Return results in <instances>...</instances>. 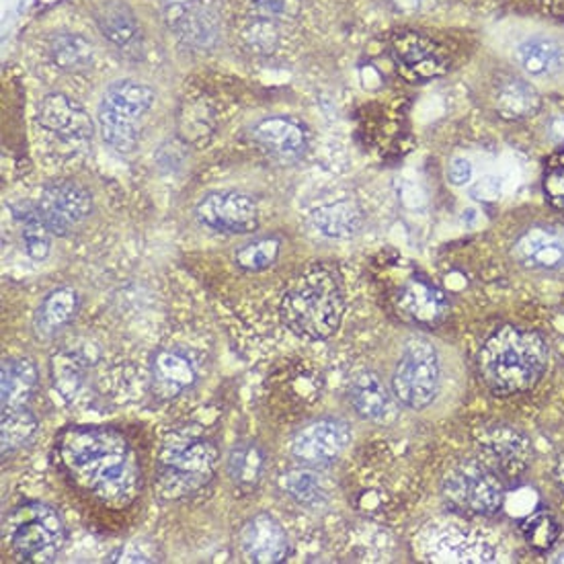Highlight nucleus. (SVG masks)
Masks as SVG:
<instances>
[{
    "label": "nucleus",
    "instance_id": "13",
    "mask_svg": "<svg viewBox=\"0 0 564 564\" xmlns=\"http://www.w3.org/2000/svg\"><path fill=\"white\" fill-rule=\"evenodd\" d=\"M511 253L521 268L564 275V230L532 226L516 240Z\"/></svg>",
    "mask_w": 564,
    "mask_h": 564
},
{
    "label": "nucleus",
    "instance_id": "37",
    "mask_svg": "<svg viewBox=\"0 0 564 564\" xmlns=\"http://www.w3.org/2000/svg\"><path fill=\"white\" fill-rule=\"evenodd\" d=\"M251 9L257 19H294L302 11V0H251Z\"/></svg>",
    "mask_w": 564,
    "mask_h": 564
},
{
    "label": "nucleus",
    "instance_id": "19",
    "mask_svg": "<svg viewBox=\"0 0 564 564\" xmlns=\"http://www.w3.org/2000/svg\"><path fill=\"white\" fill-rule=\"evenodd\" d=\"M197 380L194 361L178 349H163L152 361V388L164 401L175 399Z\"/></svg>",
    "mask_w": 564,
    "mask_h": 564
},
{
    "label": "nucleus",
    "instance_id": "18",
    "mask_svg": "<svg viewBox=\"0 0 564 564\" xmlns=\"http://www.w3.org/2000/svg\"><path fill=\"white\" fill-rule=\"evenodd\" d=\"M253 138L282 161H296L308 149L306 128L292 118H268L253 128Z\"/></svg>",
    "mask_w": 564,
    "mask_h": 564
},
{
    "label": "nucleus",
    "instance_id": "6",
    "mask_svg": "<svg viewBox=\"0 0 564 564\" xmlns=\"http://www.w3.org/2000/svg\"><path fill=\"white\" fill-rule=\"evenodd\" d=\"M444 495L460 511L492 516L506 503V485L487 462L466 460L447 473Z\"/></svg>",
    "mask_w": 564,
    "mask_h": 564
},
{
    "label": "nucleus",
    "instance_id": "2",
    "mask_svg": "<svg viewBox=\"0 0 564 564\" xmlns=\"http://www.w3.org/2000/svg\"><path fill=\"white\" fill-rule=\"evenodd\" d=\"M549 345L535 330L497 328L478 351L482 382L499 397L528 392L549 368Z\"/></svg>",
    "mask_w": 564,
    "mask_h": 564
},
{
    "label": "nucleus",
    "instance_id": "15",
    "mask_svg": "<svg viewBox=\"0 0 564 564\" xmlns=\"http://www.w3.org/2000/svg\"><path fill=\"white\" fill-rule=\"evenodd\" d=\"M397 306L402 318L425 327L442 323L449 312L446 294L423 278H413L402 285Z\"/></svg>",
    "mask_w": 564,
    "mask_h": 564
},
{
    "label": "nucleus",
    "instance_id": "20",
    "mask_svg": "<svg viewBox=\"0 0 564 564\" xmlns=\"http://www.w3.org/2000/svg\"><path fill=\"white\" fill-rule=\"evenodd\" d=\"M394 56L406 75L415 80H430L447 70L446 62L435 50V44L421 33H404L394 42Z\"/></svg>",
    "mask_w": 564,
    "mask_h": 564
},
{
    "label": "nucleus",
    "instance_id": "3",
    "mask_svg": "<svg viewBox=\"0 0 564 564\" xmlns=\"http://www.w3.org/2000/svg\"><path fill=\"white\" fill-rule=\"evenodd\" d=\"M345 312L339 275L328 268L306 271L282 300V321L300 337L323 341L341 327Z\"/></svg>",
    "mask_w": 564,
    "mask_h": 564
},
{
    "label": "nucleus",
    "instance_id": "41",
    "mask_svg": "<svg viewBox=\"0 0 564 564\" xmlns=\"http://www.w3.org/2000/svg\"><path fill=\"white\" fill-rule=\"evenodd\" d=\"M546 130L552 142H564V116H554L550 119Z\"/></svg>",
    "mask_w": 564,
    "mask_h": 564
},
{
    "label": "nucleus",
    "instance_id": "12",
    "mask_svg": "<svg viewBox=\"0 0 564 564\" xmlns=\"http://www.w3.org/2000/svg\"><path fill=\"white\" fill-rule=\"evenodd\" d=\"M37 121L66 144H87L95 132V123L85 107L62 93L45 95L37 107Z\"/></svg>",
    "mask_w": 564,
    "mask_h": 564
},
{
    "label": "nucleus",
    "instance_id": "26",
    "mask_svg": "<svg viewBox=\"0 0 564 564\" xmlns=\"http://www.w3.org/2000/svg\"><path fill=\"white\" fill-rule=\"evenodd\" d=\"M78 294L73 288H58L50 292L42 300L37 314H35V327L42 335H54L59 328L66 327L78 312Z\"/></svg>",
    "mask_w": 564,
    "mask_h": 564
},
{
    "label": "nucleus",
    "instance_id": "25",
    "mask_svg": "<svg viewBox=\"0 0 564 564\" xmlns=\"http://www.w3.org/2000/svg\"><path fill=\"white\" fill-rule=\"evenodd\" d=\"M314 228L328 238L356 237L364 224V209L354 199H341L312 212Z\"/></svg>",
    "mask_w": 564,
    "mask_h": 564
},
{
    "label": "nucleus",
    "instance_id": "8",
    "mask_svg": "<svg viewBox=\"0 0 564 564\" xmlns=\"http://www.w3.org/2000/svg\"><path fill=\"white\" fill-rule=\"evenodd\" d=\"M37 209L52 235L66 237L89 218L93 197L75 181H54L42 189Z\"/></svg>",
    "mask_w": 564,
    "mask_h": 564
},
{
    "label": "nucleus",
    "instance_id": "40",
    "mask_svg": "<svg viewBox=\"0 0 564 564\" xmlns=\"http://www.w3.org/2000/svg\"><path fill=\"white\" fill-rule=\"evenodd\" d=\"M473 164L466 159H456L454 163L449 164V171H447V177L454 183V185H466L468 181H473Z\"/></svg>",
    "mask_w": 564,
    "mask_h": 564
},
{
    "label": "nucleus",
    "instance_id": "24",
    "mask_svg": "<svg viewBox=\"0 0 564 564\" xmlns=\"http://www.w3.org/2000/svg\"><path fill=\"white\" fill-rule=\"evenodd\" d=\"M497 113L509 121L534 118L542 107L538 90L518 76H506L495 89Z\"/></svg>",
    "mask_w": 564,
    "mask_h": 564
},
{
    "label": "nucleus",
    "instance_id": "16",
    "mask_svg": "<svg viewBox=\"0 0 564 564\" xmlns=\"http://www.w3.org/2000/svg\"><path fill=\"white\" fill-rule=\"evenodd\" d=\"M95 21H97L99 31L118 47L119 52H123L126 56H134V58L142 54V42H144L142 28H140V21L134 15V11L128 4H123L119 0L104 2L95 11Z\"/></svg>",
    "mask_w": 564,
    "mask_h": 564
},
{
    "label": "nucleus",
    "instance_id": "36",
    "mask_svg": "<svg viewBox=\"0 0 564 564\" xmlns=\"http://www.w3.org/2000/svg\"><path fill=\"white\" fill-rule=\"evenodd\" d=\"M245 42L254 52H273L280 42V30L275 21L254 19L253 23L245 30Z\"/></svg>",
    "mask_w": 564,
    "mask_h": 564
},
{
    "label": "nucleus",
    "instance_id": "29",
    "mask_svg": "<svg viewBox=\"0 0 564 564\" xmlns=\"http://www.w3.org/2000/svg\"><path fill=\"white\" fill-rule=\"evenodd\" d=\"M50 56L59 70H85L93 62V45L78 33H59L50 44Z\"/></svg>",
    "mask_w": 564,
    "mask_h": 564
},
{
    "label": "nucleus",
    "instance_id": "39",
    "mask_svg": "<svg viewBox=\"0 0 564 564\" xmlns=\"http://www.w3.org/2000/svg\"><path fill=\"white\" fill-rule=\"evenodd\" d=\"M470 194L478 202H495L501 197V178L482 177L473 185Z\"/></svg>",
    "mask_w": 564,
    "mask_h": 564
},
{
    "label": "nucleus",
    "instance_id": "21",
    "mask_svg": "<svg viewBox=\"0 0 564 564\" xmlns=\"http://www.w3.org/2000/svg\"><path fill=\"white\" fill-rule=\"evenodd\" d=\"M397 397L388 392L387 384L373 371H361L351 384V404L357 415L387 425L399 413Z\"/></svg>",
    "mask_w": 564,
    "mask_h": 564
},
{
    "label": "nucleus",
    "instance_id": "7",
    "mask_svg": "<svg viewBox=\"0 0 564 564\" xmlns=\"http://www.w3.org/2000/svg\"><path fill=\"white\" fill-rule=\"evenodd\" d=\"M440 390V359L427 339L406 343L392 373V394L409 409H427Z\"/></svg>",
    "mask_w": 564,
    "mask_h": 564
},
{
    "label": "nucleus",
    "instance_id": "27",
    "mask_svg": "<svg viewBox=\"0 0 564 564\" xmlns=\"http://www.w3.org/2000/svg\"><path fill=\"white\" fill-rule=\"evenodd\" d=\"M154 99H156L154 90L147 85L135 83V80H119L105 90L101 104L126 118L138 121L144 113H149L154 105Z\"/></svg>",
    "mask_w": 564,
    "mask_h": 564
},
{
    "label": "nucleus",
    "instance_id": "42",
    "mask_svg": "<svg viewBox=\"0 0 564 564\" xmlns=\"http://www.w3.org/2000/svg\"><path fill=\"white\" fill-rule=\"evenodd\" d=\"M556 480H558L561 489L564 490V452L558 456V462H556Z\"/></svg>",
    "mask_w": 564,
    "mask_h": 564
},
{
    "label": "nucleus",
    "instance_id": "17",
    "mask_svg": "<svg viewBox=\"0 0 564 564\" xmlns=\"http://www.w3.org/2000/svg\"><path fill=\"white\" fill-rule=\"evenodd\" d=\"M166 25L194 47H212L220 33V19L202 0L187 7L164 9Z\"/></svg>",
    "mask_w": 564,
    "mask_h": 564
},
{
    "label": "nucleus",
    "instance_id": "1",
    "mask_svg": "<svg viewBox=\"0 0 564 564\" xmlns=\"http://www.w3.org/2000/svg\"><path fill=\"white\" fill-rule=\"evenodd\" d=\"M58 456L76 485L107 506H130L140 492V462L119 431L99 425L70 427L59 435Z\"/></svg>",
    "mask_w": 564,
    "mask_h": 564
},
{
    "label": "nucleus",
    "instance_id": "38",
    "mask_svg": "<svg viewBox=\"0 0 564 564\" xmlns=\"http://www.w3.org/2000/svg\"><path fill=\"white\" fill-rule=\"evenodd\" d=\"M544 194H546L550 206L564 214V169L550 171L544 178Z\"/></svg>",
    "mask_w": 564,
    "mask_h": 564
},
{
    "label": "nucleus",
    "instance_id": "34",
    "mask_svg": "<svg viewBox=\"0 0 564 564\" xmlns=\"http://www.w3.org/2000/svg\"><path fill=\"white\" fill-rule=\"evenodd\" d=\"M23 223V242H25V251L31 259L35 261H44L50 254L52 247V232L45 226L44 218L40 214L37 206L35 208L25 209L23 216H19Z\"/></svg>",
    "mask_w": 564,
    "mask_h": 564
},
{
    "label": "nucleus",
    "instance_id": "28",
    "mask_svg": "<svg viewBox=\"0 0 564 564\" xmlns=\"http://www.w3.org/2000/svg\"><path fill=\"white\" fill-rule=\"evenodd\" d=\"M97 123H99V132L105 142L113 150H118L121 154H130L138 149L140 144V130H138V121L132 118H126L118 111L109 109L107 105H99V113H97Z\"/></svg>",
    "mask_w": 564,
    "mask_h": 564
},
{
    "label": "nucleus",
    "instance_id": "9",
    "mask_svg": "<svg viewBox=\"0 0 564 564\" xmlns=\"http://www.w3.org/2000/svg\"><path fill=\"white\" fill-rule=\"evenodd\" d=\"M197 220L224 235H249L259 226V209L249 195L237 192L209 194L195 208Z\"/></svg>",
    "mask_w": 564,
    "mask_h": 564
},
{
    "label": "nucleus",
    "instance_id": "43",
    "mask_svg": "<svg viewBox=\"0 0 564 564\" xmlns=\"http://www.w3.org/2000/svg\"><path fill=\"white\" fill-rule=\"evenodd\" d=\"M195 0H163L164 9H175V7H187Z\"/></svg>",
    "mask_w": 564,
    "mask_h": 564
},
{
    "label": "nucleus",
    "instance_id": "14",
    "mask_svg": "<svg viewBox=\"0 0 564 564\" xmlns=\"http://www.w3.org/2000/svg\"><path fill=\"white\" fill-rule=\"evenodd\" d=\"M240 546L251 563L278 564L285 561L290 542L280 521L268 513H259L242 525Z\"/></svg>",
    "mask_w": 564,
    "mask_h": 564
},
{
    "label": "nucleus",
    "instance_id": "4",
    "mask_svg": "<svg viewBox=\"0 0 564 564\" xmlns=\"http://www.w3.org/2000/svg\"><path fill=\"white\" fill-rule=\"evenodd\" d=\"M4 540L23 563H54L66 540L64 521L54 507L30 501L4 520Z\"/></svg>",
    "mask_w": 564,
    "mask_h": 564
},
{
    "label": "nucleus",
    "instance_id": "33",
    "mask_svg": "<svg viewBox=\"0 0 564 564\" xmlns=\"http://www.w3.org/2000/svg\"><path fill=\"white\" fill-rule=\"evenodd\" d=\"M280 249H282V242L275 237L257 238L238 251L235 261L238 268L245 271H253V273L265 271L278 261Z\"/></svg>",
    "mask_w": 564,
    "mask_h": 564
},
{
    "label": "nucleus",
    "instance_id": "11",
    "mask_svg": "<svg viewBox=\"0 0 564 564\" xmlns=\"http://www.w3.org/2000/svg\"><path fill=\"white\" fill-rule=\"evenodd\" d=\"M480 452L492 470L507 478H518L532 462V446L528 437L509 425H492L482 430Z\"/></svg>",
    "mask_w": 564,
    "mask_h": 564
},
{
    "label": "nucleus",
    "instance_id": "35",
    "mask_svg": "<svg viewBox=\"0 0 564 564\" xmlns=\"http://www.w3.org/2000/svg\"><path fill=\"white\" fill-rule=\"evenodd\" d=\"M282 487L300 506H321L325 501V490L321 480L308 470H290L282 476Z\"/></svg>",
    "mask_w": 564,
    "mask_h": 564
},
{
    "label": "nucleus",
    "instance_id": "22",
    "mask_svg": "<svg viewBox=\"0 0 564 564\" xmlns=\"http://www.w3.org/2000/svg\"><path fill=\"white\" fill-rule=\"evenodd\" d=\"M37 387V368L30 357H11L0 370V404L2 411L28 406Z\"/></svg>",
    "mask_w": 564,
    "mask_h": 564
},
{
    "label": "nucleus",
    "instance_id": "5",
    "mask_svg": "<svg viewBox=\"0 0 564 564\" xmlns=\"http://www.w3.org/2000/svg\"><path fill=\"white\" fill-rule=\"evenodd\" d=\"M218 449L202 437H181L164 446L159 489L166 499H183L204 489L216 475Z\"/></svg>",
    "mask_w": 564,
    "mask_h": 564
},
{
    "label": "nucleus",
    "instance_id": "23",
    "mask_svg": "<svg viewBox=\"0 0 564 564\" xmlns=\"http://www.w3.org/2000/svg\"><path fill=\"white\" fill-rule=\"evenodd\" d=\"M521 68L534 78H554L564 73V45L552 37H530L516 50Z\"/></svg>",
    "mask_w": 564,
    "mask_h": 564
},
{
    "label": "nucleus",
    "instance_id": "10",
    "mask_svg": "<svg viewBox=\"0 0 564 564\" xmlns=\"http://www.w3.org/2000/svg\"><path fill=\"white\" fill-rule=\"evenodd\" d=\"M351 444V430L339 419H321L297 433L292 442L296 460L311 466H325L341 458Z\"/></svg>",
    "mask_w": 564,
    "mask_h": 564
},
{
    "label": "nucleus",
    "instance_id": "44",
    "mask_svg": "<svg viewBox=\"0 0 564 564\" xmlns=\"http://www.w3.org/2000/svg\"><path fill=\"white\" fill-rule=\"evenodd\" d=\"M561 563H564V554L561 556Z\"/></svg>",
    "mask_w": 564,
    "mask_h": 564
},
{
    "label": "nucleus",
    "instance_id": "30",
    "mask_svg": "<svg viewBox=\"0 0 564 564\" xmlns=\"http://www.w3.org/2000/svg\"><path fill=\"white\" fill-rule=\"evenodd\" d=\"M40 427L37 419L31 413L28 406L21 409H9L2 411V421H0V442H2V456L15 452L21 446H25L35 431Z\"/></svg>",
    "mask_w": 564,
    "mask_h": 564
},
{
    "label": "nucleus",
    "instance_id": "31",
    "mask_svg": "<svg viewBox=\"0 0 564 564\" xmlns=\"http://www.w3.org/2000/svg\"><path fill=\"white\" fill-rule=\"evenodd\" d=\"M226 466H228V475L238 487H254L263 475L265 454L254 444H240L232 447Z\"/></svg>",
    "mask_w": 564,
    "mask_h": 564
},
{
    "label": "nucleus",
    "instance_id": "32",
    "mask_svg": "<svg viewBox=\"0 0 564 564\" xmlns=\"http://www.w3.org/2000/svg\"><path fill=\"white\" fill-rule=\"evenodd\" d=\"M521 532L530 549L535 552H550L561 538V525L549 511H535L521 523Z\"/></svg>",
    "mask_w": 564,
    "mask_h": 564
}]
</instances>
